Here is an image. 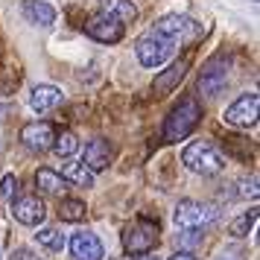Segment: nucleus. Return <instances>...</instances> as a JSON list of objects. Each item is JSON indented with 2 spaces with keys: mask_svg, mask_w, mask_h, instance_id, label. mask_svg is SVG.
Returning <instances> with one entry per match:
<instances>
[{
  "mask_svg": "<svg viewBox=\"0 0 260 260\" xmlns=\"http://www.w3.org/2000/svg\"><path fill=\"white\" fill-rule=\"evenodd\" d=\"M61 103H64V94H61L56 85H36V88L29 91V106H32V111H38V114L53 111V108H59Z\"/></svg>",
  "mask_w": 260,
  "mask_h": 260,
  "instance_id": "ddd939ff",
  "label": "nucleus"
},
{
  "mask_svg": "<svg viewBox=\"0 0 260 260\" xmlns=\"http://www.w3.org/2000/svg\"><path fill=\"white\" fill-rule=\"evenodd\" d=\"M129 260H161V257H152V254H132Z\"/></svg>",
  "mask_w": 260,
  "mask_h": 260,
  "instance_id": "cd10ccee",
  "label": "nucleus"
},
{
  "mask_svg": "<svg viewBox=\"0 0 260 260\" xmlns=\"http://www.w3.org/2000/svg\"><path fill=\"white\" fill-rule=\"evenodd\" d=\"M53 138H56V129L50 126L47 120H36V123H26L21 129V141H24L26 149L32 152H47L53 146Z\"/></svg>",
  "mask_w": 260,
  "mask_h": 260,
  "instance_id": "9d476101",
  "label": "nucleus"
},
{
  "mask_svg": "<svg viewBox=\"0 0 260 260\" xmlns=\"http://www.w3.org/2000/svg\"><path fill=\"white\" fill-rule=\"evenodd\" d=\"M187 68H190V61L187 59H178V61H173L170 68H167L164 73H158L155 76V82H152V91L158 96H164V94H170L173 88H176L181 79H184V73H187Z\"/></svg>",
  "mask_w": 260,
  "mask_h": 260,
  "instance_id": "4468645a",
  "label": "nucleus"
},
{
  "mask_svg": "<svg viewBox=\"0 0 260 260\" xmlns=\"http://www.w3.org/2000/svg\"><path fill=\"white\" fill-rule=\"evenodd\" d=\"M15 187H18V178H15L12 173H9V176H3V178H0V196H3V199H12Z\"/></svg>",
  "mask_w": 260,
  "mask_h": 260,
  "instance_id": "a878e982",
  "label": "nucleus"
},
{
  "mask_svg": "<svg viewBox=\"0 0 260 260\" xmlns=\"http://www.w3.org/2000/svg\"><path fill=\"white\" fill-rule=\"evenodd\" d=\"M240 196H243V199H251V202L257 199V176L240 181Z\"/></svg>",
  "mask_w": 260,
  "mask_h": 260,
  "instance_id": "393cba45",
  "label": "nucleus"
},
{
  "mask_svg": "<svg viewBox=\"0 0 260 260\" xmlns=\"http://www.w3.org/2000/svg\"><path fill=\"white\" fill-rule=\"evenodd\" d=\"M199 120H202V106L193 96H184V100L170 111V117H167L164 138L167 141H184L190 132L199 126Z\"/></svg>",
  "mask_w": 260,
  "mask_h": 260,
  "instance_id": "f03ea898",
  "label": "nucleus"
},
{
  "mask_svg": "<svg viewBox=\"0 0 260 260\" xmlns=\"http://www.w3.org/2000/svg\"><path fill=\"white\" fill-rule=\"evenodd\" d=\"M155 243H158V225L152 219H138V222L126 225L123 231V246L129 254H146Z\"/></svg>",
  "mask_w": 260,
  "mask_h": 260,
  "instance_id": "423d86ee",
  "label": "nucleus"
},
{
  "mask_svg": "<svg viewBox=\"0 0 260 260\" xmlns=\"http://www.w3.org/2000/svg\"><path fill=\"white\" fill-rule=\"evenodd\" d=\"M12 216H15L21 225L36 228V225L44 222L47 208H44V202L38 199V196H18V199L12 202Z\"/></svg>",
  "mask_w": 260,
  "mask_h": 260,
  "instance_id": "9b49d317",
  "label": "nucleus"
},
{
  "mask_svg": "<svg viewBox=\"0 0 260 260\" xmlns=\"http://www.w3.org/2000/svg\"><path fill=\"white\" fill-rule=\"evenodd\" d=\"M61 178H64V181H73V184H79V187H94V173H91L82 161H71V164H64Z\"/></svg>",
  "mask_w": 260,
  "mask_h": 260,
  "instance_id": "6ab92c4d",
  "label": "nucleus"
},
{
  "mask_svg": "<svg viewBox=\"0 0 260 260\" xmlns=\"http://www.w3.org/2000/svg\"><path fill=\"white\" fill-rule=\"evenodd\" d=\"M85 32L94 38V41H103V44H117L126 29H123V24H120L117 18H111L108 12H100V15H94V18L85 24Z\"/></svg>",
  "mask_w": 260,
  "mask_h": 260,
  "instance_id": "1a4fd4ad",
  "label": "nucleus"
},
{
  "mask_svg": "<svg viewBox=\"0 0 260 260\" xmlns=\"http://www.w3.org/2000/svg\"><path fill=\"white\" fill-rule=\"evenodd\" d=\"M170 260H199V257H193V251H181V248H178Z\"/></svg>",
  "mask_w": 260,
  "mask_h": 260,
  "instance_id": "bb28decb",
  "label": "nucleus"
},
{
  "mask_svg": "<svg viewBox=\"0 0 260 260\" xmlns=\"http://www.w3.org/2000/svg\"><path fill=\"white\" fill-rule=\"evenodd\" d=\"M68 246H71L73 260H103L106 257L103 243H100V237H96L94 231H76Z\"/></svg>",
  "mask_w": 260,
  "mask_h": 260,
  "instance_id": "f8f14e48",
  "label": "nucleus"
},
{
  "mask_svg": "<svg viewBox=\"0 0 260 260\" xmlns=\"http://www.w3.org/2000/svg\"><path fill=\"white\" fill-rule=\"evenodd\" d=\"M50 149L59 155V158H71V155L79 149V138H76L73 132H59V135L53 138V146H50Z\"/></svg>",
  "mask_w": 260,
  "mask_h": 260,
  "instance_id": "aec40b11",
  "label": "nucleus"
},
{
  "mask_svg": "<svg viewBox=\"0 0 260 260\" xmlns=\"http://www.w3.org/2000/svg\"><path fill=\"white\" fill-rule=\"evenodd\" d=\"M36 240L47 248V251H61V248H64V243H68L59 228H41V231L36 234Z\"/></svg>",
  "mask_w": 260,
  "mask_h": 260,
  "instance_id": "b1692460",
  "label": "nucleus"
},
{
  "mask_svg": "<svg viewBox=\"0 0 260 260\" xmlns=\"http://www.w3.org/2000/svg\"><path fill=\"white\" fill-rule=\"evenodd\" d=\"M205 240V231H193V228H176V246L181 251H193V248L202 246Z\"/></svg>",
  "mask_w": 260,
  "mask_h": 260,
  "instance_id": "4be33fe9",
  "label": "nucleus"
},
{
  "mask_svg": "<svg viewBox=\"0 0 260 260\" xmlns=\"http://www.w3.org/2000/svg\"><path fill=\"white\" fill-rule=\"evenodd\" d=\"M173 50H176V44L170 38H164L161 32H155V29L143 32L138 38V44H135V53H138V59H141L143 68H161L173 56Z\"/></svg>",
  "mask_w": 260,
  "mask_h": 260,
  "instance_id": "20e7f679",
  "label": "nucleus"
},
{
  "mask_svg": "<svg viewBox=\"0 0 260 260\" xmlns=\"http://www.w3.org/2000/svg\"><path fill=\"white\" fill-rule=\"evenodd\" d=\"M82 164L88 167L91 173H103V170H108V164H111V146H108V141L96 138V141L88 143V146H85Z\"/></svg>",
  "mask_w": 260,
  "mask_h": 260,
  "instance_id": "2eb2a0df",
  "label": "nucleus"
},
{
  "mask_svg": "<svg viewBox=\"0 0 260 260\" xmlns=\"http://www.w3.org/2000/svg\"><path fill=\"white\" fill-rule=\"evenodd\" d=\"M254 222H257V211H248V213H240L234 222L228 225V234L237 237V240H243V237H248V231L254 228Z\"/></svg>",
  "mask_w": 260,
  "mask_h": 260,
  "instance_id": "5701e85b",
  "label": "nucleus"
},
{
  "mask_svg": "<svg viewBox=\"0 0 260 260\" xmlns=\"http://www.w3.org/2000/svg\"><path fill=\"white\" fill-rule=\"evenodd\" d=\"M24 18L36 26H50L56 21V9L44 0H24Z\"/></svg>",
  "mask_w": 260,
  "mask_h": 260,
  "instance_id": "dca6fc26",
  "label": "nucleus"
},
{
  "mask_svg": "<svg viewBox=\"0 0 260 260\" xmlns=\"http://www.w3.org/2000/svg\"><path fill=\"white\" fill-rule=\"evenodd\" d=\"M155 32L170 38L173 44H187V41H196L202 36V24H196L187 15H164L155 24Z\"/></svg>",
  "mask_w": 260,
  "mask_h": 260,
  "instance_id": "39448f33",
  "label": "nucleus"
},
{
  "mask_svg": "<svg viewBox=\"0 0 260 260\" xmlns=\"http://www.w3.org/2000/svg\"><path fill=\"white\" fill-rule=\"evenodd\" d=\"M181 164L187 167L190 173H196V176H216V173H222L225 161L211 141H193L184 146Z\"/></svg>",
  "mask_w": 260,
  "mask_h": 260,
  "instance_id": "f257e3e1",
  "label": "nucleus"
},
{
  "mask_svg": "<svg viewBox=\"0 0 260 260\" xmlns=\"http://www.w3.org/2000/svg\"><path fill=\"white\" fill-rule=\"evenodd\" d=\"M85 213H88V208H85V202H79V199H61L59 202L61 222H79V219H85Z\"/></svg>",
  "mask_w": 260,
  "mask_h": 260,
  "instance_id": "412c9836",
  "label": "nucleus"
},
{
  "mask_svg": "<svg viewBox=\"0 0 260 260\" xmlns=\"http://www.w3.org/2000/svg\"><path fill=\"white\" fill-rule=\"evenodd\" d=\"M225 85H228V59L225 56H213L199 76V91L202 96L213 100V96H219L225 91Z\"/></svg>",
  "mask_w": 260,
  "mask_h": 260,
  "instance_id": "0eeeda50",
  "label": "nucleus"
},
{
  "mask_svg": "<svg viewBox=\"0 0 260 260\" xmlns=\"http://www.w3.org/2000/svg\"><path fill=\"white\" fill-rule=\"evenodd\" d=\"M257 111H260V96L257 94H243L237 103L225 108V123L240 126V129H251L257 123Z\"/></svg>",
  "mask_w": 260,
  "mask_h": 260,
  "instance_id": "6e6552de",
  "label": "nucleus"
},
{
  "mask_svg": "<svg viewBox=\"0 0 260 260\" xmlns=\"http://www.w3.org/2000/svg\"><path fill=\"white\" fill-rule=\"evenodd\" d=\"M216 208L208 205V202H196V199H181L176 205V213H173V222L176 228H193V231H208L213 222H216Z\"/></svg>",
  "mask_w": 260,
  "mask_h": 260,
  "instance_id": "7ed1b4c3",
  "label": "nucleus"
},
{
  "mask_svg": "<svg viewBox=\"0 0 260 260\" xmlns=\"http://www.w3.org/2000/svg\"><path fill=\"white\" fill-rule=\"evenodd\" d=\"M36 187L41 190V193H47V196H61V193H64V178H61V173H56V170L41 167L36 173Z\"/></svg>",
  "mask_w": 260,
  "mask_h": 260,
  "instance_id": "f3484780",
  "label": "nucleus"
},
{
  "mask_svg": "<svg viewBox=\"0 0 260 260\" xmlns=\"http://www.w3.org/2000/svg\"><path fill=\"white\" fill-rule=\"evenodd\" d=\"M103 12H108L111 18H117L120 24H129L138 18V6L132 0H103Z\"/></svg>",
  "mask_w": 260,
  "mask_h": 260,
  "instance_id": "a211bd4d",
  "label": "nucleus"
}]
</instances>
